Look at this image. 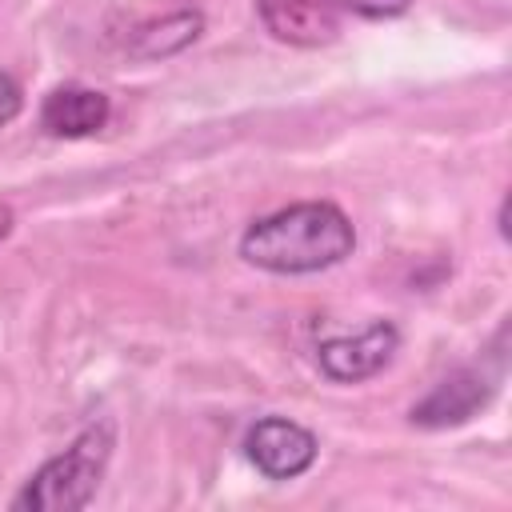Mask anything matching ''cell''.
Here are the masks:
<instances>
[{"mask_svg": "<svg viewBox=\"0 0 512 512\" xmlns=\"http://www.w3.org/2000/svg\"><path fill=\"white\" fill-rule=\"evenodd\" d=\"M352 248H356L352 220L328 200H308V204H292L272 216H260L240 236V256L252 268H264L276 276H304V272L332 268L344 256H352Z\"/></svg>", "mask_w": 512, "mask_h": 512, "instance_id": "1", "label": "cell"}, {"mask_svg": "<svg viewBox=\"0 0 512 512\" xmlns=\"http://www.w3.org/2000/svg\"><path fill=\"white\" fill-rule=\"evenodd\" d=\"M112 456V428L88 424L60 456H52L12 500V508H36V512H72L84 508L96 496V484Z\"/></svg>", "mask_w": 512, "mask_h": 512, "instance_id": "2", "label": "cell"}, {"mask_svg": "<svg viewBox=\"0 0 512 512\" xmlns=\"http://www.w3.org/2000/svg\"><path fill=\"white\" fill-rule=\"evenodd\" d=\"M244 452L268 480H296L316 460V436L288 416H264L248 428Z\"/></svg>", "mask_w": 512, "mask_h": 512, "instance_id": "3", "label": "cell"}, {"mask_svg": "<svg viewBox=\"0 0 512 512\" xmlns=\"http://www.w3.org/2000/svg\"><path fill=\"white\" fill-rule=\"evenodd\" d=\"M396 344H400V332L388 320H376L360 336L324 340L316 348V364L336 384H360V380H368V376L388 368V360L396 356Z\"/></svg>", "mask_w": 512, "mask_h": 512, "instance_id": "4", "label": "cell"}, {"mask_svg": "<svg viewBox=\"0 0 512 512\" xmlns=\"http://www.w3.org/2000/svg\"><path fill=\"white\" fill-rule=\"evenodd\" d=\"M264 28L296 48H320L340 36L344 4L340 0H256Z\"/></svg>", "mask_w": 512, "mask_h": 512, "instance_id": "5", "label": "cell"}, {"mask_svg": "<svg viewBox=\"0 0 512 512\" xmlns=\"http://www.w3.org/2000/svg\"><path fill=\"white\" fill-rule=\"evenodd\" d=\"M108 116H112L108 96L96 92V88H84V84H60L40 104L44 132L64 136V140H80V136L100 132L108 124Z\"/></svg>", "mask_w": 512, "mask_h": 512, "instance_id": "6", "label": "cell"}, {"mask_svg": "<svg viewBox=\"0 0 512 512\" xmlns=\"http://www.w3.org/2000/svg\"><path fill=\"white\" fill-rule=\"evenodd\" d=\"M492 384L480 376V372H456L452 380L436 384L416 408H412V424H424V428H448V424H460L468 420L476 408H484Z\"/></svg>", "mask_w": 512, "mask_h": 512, "instance_id": "7", "label": "cell"}, {"mask_svg": "<svg viewBox=\"0 0 512 512\" xmlns=\"http://www.w3.org/2000/svg\"><path fill=\"white\" fill-rule=\"evenodd\" d=\"M348 12H356V16H368V20H388V16H400V12H408V4L412 0H340Z\"/></svg>", "mask_w": 512, "mask_h": 512, "instance_id": "8", "label": "cell"}, {"mask_svg": "<svg viewBox=\"0 0 512 512\" xmlns=\"http://www.w3.org/2000/svg\"><path fill=\"white\" fill-rule=\"evenodd\" d=\"M20 108H24V92H20V84H16L8 72H0V124L16 120Z\"/></svg>", "mask_w": 512, "mask_h": 512, "instance_id": "9", "label": "cell"}, {"mask_svg": "<svg viewBox=\"0 0 512 512\" xmlns=\"http://www.w3.org/2000/svg\"><path fill=\"white\" fill-rule=\"evenodd\" d=\"M12 224H16V216H12V208H8V204H0V244L8 240V232H12Z\"/></svg>", "mask_w": 512, "mask_h": 512, "instance_id": "10", "label": "cell"}]
</instances>
